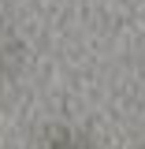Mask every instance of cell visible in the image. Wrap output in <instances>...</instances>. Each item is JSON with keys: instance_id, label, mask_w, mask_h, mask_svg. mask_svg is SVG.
I'll list each match as a JSON object with an SVG mask.
<instances>
[{"instance_id": "obj_1", "label": "cell", "mask_w": 145, "mask_h": 149, "mask_svg": "<svg viewBox=\"0 0 145 149\" xmlns=\"http://www.w3.org/2000/svg\"><path fill=\"white\" fill-rule=\"evenodd\" d=\"M45 149H86L74 134H52L49 142H45Z\"/></svg>"}]
</instances>
